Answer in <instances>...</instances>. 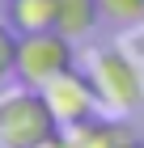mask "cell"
Masks as SVG:
<instances>
[{
    "instance_id": "cell-1",
    "label": "cell",
    "mask_w": 144,
    "mask_h": 148,
    "mask_svg": "<svg viewBox=\"0 0 144 148\" xmlns=\"http://www.w3.org/2000/svg\"><path fill=\"white\" fill-rule=\"evenodd\" d=\"M55 131H59V119L43 89L17 85V89L0 93V148H34Z\"/></svg>"
},
{
    "instance_id": "cell-2",
    "label": "cell",
    "mask_w": 144,
    "mask_h": 148,
    "mask_svg": "<svg viewBox=\"0 0 144 148\" xmlns=\"http://www.w3.org/2000/svg\"><path fill=\"white\" fill-rule=\"evenodd\" d=\"M89 80L98 89L102 110L110 114H132L144 102V68L127 47H102L89 59Z\"/></svg>"
},
{
    "instance_id": "cell-3",
    "label": "cell",
    "mask_w": 144,
    "mask_h": 148,
    "mask_svg": "<svg viewBox=\"0 0 144 148\" xmlns=\"http://www.w3.org/2000/svg\"><path fill=\"white\" fill-rule=\"evenodd\" d=\"M68 68H76V51H72V38L68 34L38 30V34H21L17 38V72L13 76L21 80V85L43 89L47 80H55Z\"/></svg>"
},
{
    "instance_id": "cell-4",
    "label": "cell",
    "mask_w": 144,
    "mask_h": 148,
    "mask_svg": "<svg viewBox=\"0 0 144 148\" xmlns=\"http://www.w3.org/2000/svg\"><path fill=\"white\" fill-rule=\"evenodd\" d=\"M47 93V102H51V110H55L59 127H76L85 123V119H93L98 114V89H93V80H89V72H76V68H68L59 72L55 80H47L43 85Z\"/></svg>"
},
{
    "instance_id": "cell-5",
    "label": "cell",
    "mask_w": 144,
    "mask_h": 148,
    "mask_svg": "<svg viewBox=\"0 0 144 148\" xmlns=\"http://www.w3.org/2000/svg\"><path fill=\"white\" fill-rule=\"evenodd\" d=\"M64 131L72 140V148H127V144H136L119 119H98V114L76 127H64Z\"/></svg>"
},
{
    "instance_id": "cell-6",
    "label": "cell",
    "mask_w": 144,
    "mask_h": 148,
    "mask_svg": "<svg viewBox=\"0 0 144 148\" xmlns=\"http://www.w3.org/2000/svg\"><path fill=\"white\" fill-rule=\"evenodd\" d=\"M55 0H9L4 4V21L17 34H38V30H55Z\"/></svg>"
},
{
    "instance_id": "cell-7",
    "label": "cell",
    "mask_w": 144,
    "mask_h": 148,
    "mask_svg": "<svg viewBox=\"0 0 144 148\" xmlns=\"http://www.w3.org/2000/svg\"><path fill=\"white\" fill-rule=\"evenodd\" d=\"M59 13H55V30L68 34L72 42L85 34H93V25L102 21V4L98 0H55Z\"/></svg>"
},
{
    "instance_id": "cell-8",
    "label": "cell",
    "mask_w": 144,
    "mask_h": 148,
    "mask_svg": "<svg viewBox=\"0 0 144 148\" xmlns=\"http://www.w3.org/2000/svg\"><path fill=\"white\" fill-rule=\"evenodd\" d=\"M102 4V21L119 25V30H132L144 21V0H98Z\"/></svg>"
},
{
    "instance_id": "cell-9",
    "label": "cell",
    "mask_w": 144,
    "mask_h": 148,
    "mask_svg": "<svg viewBox=\"0 0 144 148\" xmlns=\"http://www.w3.org/2000/svg\"><path fill=\"white\" fill-rule=\"evenodd\" d=\"M17 30H13L9 21H0V80H9L13 72H17Z\"/></svg>"
},
{
    "instance_id": "cell-10",
    "label": "cell",
    "mask_w": 144,
    "mask_h": 148,
    "mask_svg": "<svg viewBox=\"0 0 144 148\" xmlns=\"http://www.w3.org/2000/svg\"><path fill=\"white\" fill-rule=\"evenodd\" d=\"M34 148H72V140H68V131H64V127H59L55 136H47L43 144H34Z\"/></svg>"
},
{
    "instance_id": "cell-11",
    "label": "cell",
    "mask_w": 144,
    "mask_h": 148,
    "mask_svg": "<svg viewBox=\"0 0 144 148\" xmlns=\"http://www.w3.org/2000/svg\"><path fill=\"white\" fill-rule=\"evenodd\" d=\"M127 148H144V144H127Z\"/></svg>"
}]
</instances>
